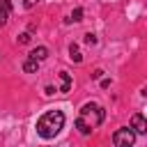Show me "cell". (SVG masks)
Masks as SVG:
<instances>
[{"label":"cell","instance_id":"cell-15","mask_svg":"<svg viewBox=\"0 0 147 147\" xmlns=\"http://www.w3.org/2000/svg\"><path fill=\"white\" fill-rule=\"evenodd\" d=\"M142 96H147V87H145V90H142Z\"/></svg>","mask_w":147,"mask_h":147},{"label":"cell","instance_id":"cell-9","mask_svg":"<svg viewBox=\"0 0 147 147\" xmlns=\"http://www.w3.org/2000/svg\"><path fill=\"white\" fill-rule=\"evenodd\" d=\"M69 57H71V62H76V64H78V62H83V55H80V51H78V46H76V44H71V46H69Z\"/></svg>","mask_w":147,"mask_h":147},{"label":"cell","instance_id":"cell-14","mask_svg":"<svg viewBox=\"0 0 147 147\" xmlns=\"http://www.w3.org/2000/svg\"><path fill=\"white\" fill-rule=\"evenodd\" d=\"M101 87H103V90H106V87H110V80H108V78H103V80H101Z\"/></svg>","mask_w":147,"mask_h":147},{"label":"cell","instance_id":"cell-13","mask_svg":"<svg viewBox=\"0 0 147 147\" xmlns=\"http://www.w3.org/2000/svg\"><path fill=\"white\" fill-rule=\"evenodd\" d=\"M37 2H39V0H25V2H23V5H25V9H32V7H34V5H37Z\"/></svg>","mask_w":147,"mask_h":147},{"label":"cell","instance_id":"cell-7","mask_svg":"<svg viewBox=\"0 0 147 147\" xmlns=\"http://www.w3.org/2000/svg\"><path fill=\"white\" fill-rule=\"evenodd\" d=\"M60 80H62L60 92H69V90H71V76H69L67 71H60Z\"/></svg>","mask_w":147,"mask_h":147},{"label":"cell","instance_id":"cell-4","mask_svg":"<svg viewBox=\"0 0 147 147\" xmlns=\"http://www.w3.org/2000/svg\"><path fill=\"white\" fill-rule=\"evenodd\" d=\"M131 129L138 133V136H147V117H142L140 113H136L131 117Z\"/></svg>","mask_w":147,"mask_h":147},{"label":"cell","instance_id":"cell-2","mask_svg":"<svg viewBox=\"0 0 147 147\" xmlns=\"http://www.w3.org/2000/svg\"><path fill=\"white\" fill-rule=\"evenodd\" d=\"M62 129H64V113L62 110H48L37 119V133L44 140L55 138Z\"/></svg>","mask_w":147,"mask_h":147},{"label":"cell","instance_id":"cell-10","mask_svg":"<svg viewBox=\"0 0 147 147\" xmlns=\"http://www.w3.org/2000/svg\"><path fill=\"white\" fill-rule=\"evenodd\" d=\"M78 21H83V9L80 7H76L71 14H69V18H67V23H78Z\"/></svg>","mask_w":147,"mask_h":147},{"label":"cell","instance_id":"cell-1","mask_svg":"<svg viewBox=\"0 0 147 147\" xmlns=\"http://www.w3.org/2000/svg\"><path fill=\"white\" fill-rule=\"evenodd\" d=\"M103 117H106V110H103L99 103H85V106L80 108V115L76 117V129H78V133L90 136L96 126H101Z\"/></svg>","mask_w":147,"mask_h":147},{"label":"cell","instance_id":"cell-12","mask_svg":"<svg viewBox=\"0 0 147 147\" xmlns=\"http://www.w3.org/2000/svg\"><path fill=\"white\" fill-rule=\"evenodd\" d=\"M85 41H87V44H96V34L87 32V34H85Z\"/></svg>","mask_w":147,"mask_h":147},{"label":"cell","instance_id":"cell-6","mask_svg":"<svg viewBox=\"0 0 147 147\" xmlns=\"http://www.w3.org/2000/svg\"><path fill=\"white\" fill-rule=\"evenodd\" d=\"M9 9H11L9 0H0V28L7 23V18H9Z\"/></svg>","mask_w":147,"mask_h":147},{"label":"cell","instance_id":"cell-8","mask_svg":"<svg viewBox=\"0 0 147 147\" xmlns=\"http://www.w3.org/2000/svg\"><path fill=\"white\" fill-rule=\"evenodd\" d=\"M37 69H39V62H37V60H32V57H28V60L23 62V71H25V74H34Z\"/></svg>","mask_w":147,"mask_h":147},{"label":"cell","instance_id":"cell-3","mask_svg":"<svg viewBox=\"0 0 147 147\" xmlns=\"http://www.w3.org/2000/svg\"><path fill=\"white\" fill-rule=\"evenodd\" d=\"M136 136H138V133H136L131 126H122V129H117V131L113 133V145H115V147H133Z\"/></svg>","mask_w":147,"mask_h":147},{"label":"cell","instance_id":"cell-11","mask_svg":"<svg viewBox=\"0 0 147 147\" xmlns=\"http://www.w3.org/2000/svg\"><path fill=\"white\" fill-rule=\"evenodd\" d=\"M30 41V32H23V34H18V44H28Z\"/></svg>","mask_w":147,"mask_h":147},{"label":"cell","instance_id":"cell-5","mask_svg":"<svg viewBox=\"0 0 147 147\" xmlns=\"http://www.w3.org/2000/svg\"><path fill=\"white\" fill-rule=\"evenodd\" d=\"M30 57L37 60V62H41V60L48 57V48H46V46H37V48H32V51H30Z\"/></svg>","mask_w":147,"mask_h":147}]
</instances>
